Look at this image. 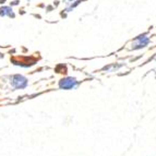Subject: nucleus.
<instances>
[{"label": "nucleus", "mask_w": 156, "mask_h": 156, "mask_svg": "<svg viewBox=\"0 0 156 156\" xmlns=\"http://www.w3.org/2000/svg\"><path fill=\"white\" fill-rule=\"evenodd\" d=\"M12 62H14V65L22 66V67H29L36 62V59L33 57H16L12 58Z\"/></svg>", "instance_id": "1"}, {"label": "nucleus", "mask_w": 156, "mask_h": 156, "mask_svg": "<svg viewBox=\"0 0 156 156\" xmlns=\"http://www.w3.org/2000/svg\"><path fill=\"white\" fill-rule=\"evenodd\" d=\"M11 84L16 89H24L27 85V80L23 76L16 74V76H13L11 78Z\"/></svg>", "instance_id": "2"}, {"label": "nucleus", "mask_w": 156, "mask_h": 156, "mask_svg": "<svg viewBox=\"0 0 156 156\" xmlns=\"http://www.w3.org/2000/svg\"><path fill=\"white\" fill-rule=\"evenodd\" d=\"M78 82L74 78H66L62 79V80L59 82V86L61 89H65V90H70L73 89V87H76Z\"/></svg>", "instance_id": "3"}, {"label": "nucleus", "mask_w": 156, "mask_h": 156, "mask_svg": "<svg viewBox=\"0 0 156 156\" xmlns=\"http://www.w3.org/2000/svg\"><path fill=\"white\" fill-rule=\"evenodd\" d=\"M148 44V38L146 35H141L138 36L134 39V42L132 43V47L134 49H139V48H142V47H145Z\"/></svg>", "instance_id": "4"}, {"label": "nucleus", "mask_w": 156, "mask_h": 156, "mask_svg": "<svg viewBox=\"0 0 156 156\" xmlns=\"http://www.w3.org/2000/svg\"><path fill=\"white\" fill-rule=\"evenodd\" d=\"M0 16H9L11 18H14V13L12 12V9L9 8V7H2V8H0Z\"/></svg>", "instance_id": "5"}]
</instances>
